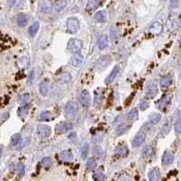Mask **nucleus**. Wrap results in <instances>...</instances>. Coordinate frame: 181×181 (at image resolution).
Instances as JSON below:
<instances>
[{
  "label": "nucleus",
  "mask_w": 181,
  "mask_h": 181,
  "mask_svg": "<svg viewBox=\"0 0 181 181\" xmlns=\"http://www.w3.org/2000/svg\"><path fill=\"white\" fill-rule=\"evenodd\" d=\"M79 111L78 104L74 102H68L64 106V114L67 118H74Z\"/></svg>",
  "instance_id": "1"
},
{
  "label": "nucleus",
  "mask_w": 181,
  "mask_h": 181,
  "mask_svg": "<svg viewBox=\"0 0 181 181\" xmlns=\"http://www.w3.org/2000/svg\"><path fill=\"white\" fill-rule=\"evenodd\" d=\"M83 48V42L77 39V38H72L70 39L68 44H67V49L72 53H78Z\"/></svg>",
  "instance_id": "2"
},
{
  "label": "nucleus",
  "mask_w": 181,
  "mask_h": 181,
  "mask_svg": "<svg viewBox=\"0 0 181 181\" xmlns=\"http://www.w3.org/2000/svg\"><path fill=\"white\" fill-rule=\"evenodd\" d=\"M66 29L70 34H75L80 29V22L76 18H69L66 21Z\"/></svg>",
  "instance_id": "3"
},
{
  "label": "nucleus",
  "mask_w": 181,
  "mask_h": 181,
  "mask_svg": "<svg viewBox=\"0 0 181 181\" xmlns=\"http://www.w3.org/2000/svg\"><path fill=\"white\" fill-rule=\"evenodd\" d=\"M111 62H112V57L110 55H104L97 61L95 64V68L98 71H103L105 68H107V66L111 63Z\"/></svg>",
  "instance_id": "4"
},
{
  "label": "nucleus",
  "mask_w": 181,
  "mask_h": 181,
  "mask_svg": "<svg viewBox=\"0 0 181 181\" xmlns=\"http://www.w3.org/2000/svg\"><path fill=\"white\" fill-rule=\"evenodd\" d=\"M52 132V129L50 126L45 125V124H41L37 127V134L39 136V138H48L51 135Z\"/></svg>",
  "instance_id": "5"
},
{
  "label": "nucleus",
  "mask_w": 181,
  "mask_h": 181,
  "mask_svg": "<svg viewBox=\"0 0 181 181\" xmlns=\"http://www.w3.org/2000/svg\"><path fill=\"white\" fill-rule=\"evenodd\" d=\"M158 93V85L155 82H149L146 87V96L148 98H154Z\"/></svg>",
  "instance_id": "6"
},
{
  "label": "nucleus",
  "mask_w": 181,
  "mask_h": 181,
  "mask_svg": "<svg viewBox=\"0 0 181 181\" xmlns=\"http://www.w3.org/2000/svg\"><path fill=\"white\" fill-rule=\"evenodd\" d=\"M73 128L72 124H70L69 122H66V121H61L59 122L56 127H55V131L56 133H59V134H63V133H66L68 132L71 129Z\"/></svg>",
  "instance_id": "7"
},
{
  "label": "nucleus",
  "mask_w": 181,
  "mask_h": 181,
  "mask_svg": "<svg viewBox=\"0 0 181 181\" xmlns=\"http://www.w3.org/2000/svg\"><path fill=\"white\" fill-rule=\"evenodd\" d=\"M80 101H81V104L83 108H89V106L91 104V95H90L89 91H87V90L82 91Z\"/></svg>",
  "instance_id": "8"
},
{
  "label": "nucleus",
  "mask_w": 181,
  "mask_h": 181,
  "mask_svg": "<svg viewBox=\"0 0 181 181\" xmlns=\"http://www.w3.org/2000/svg\"><path fill=\"white\" fill-rule=\"evenodd\" d=\"M145 139H146V134L142 131H139L135 135V137L132 140V146L134 148H138V147L141 146L144 143Z\"/></svg>",
  "instance_id": "9"
},
{
  "label": "nucleus",
  "mask_w": 181,
  "mask_h": 181,
  "mask_svg": "<svg viewBox=\"0 0 181 181\" xmlns=\"http://www.w3.org/2000/svg\"><path fill=\"white\" fill-rule=\"evenodd\" d=\"M171 99H172V95L171 94L164 95L163 97H162V98L158 101V110L165 111V109L168 107V105L170 103Z\"/></svg>",
  "instance_id": "10"
},
{
  "label": "nucleus",
  "mask_w": 181,
  "mask_h": 181,
  "mask_svg": "<svg viewBox=\"0 0 181 181\" xmlns=\"http://www.w3.org/2000/svg\"><path fill=\"white\" fill-rule=\"evenodd\" d=\"M103 3V0H88L86 4L87 11H94L98 8H100Z\"/></svg>",
  "instance_id": "11"
},
{
  "label": "nucleus",
  "mask_w": 181,
  "mask_h": 181,
  "mask_svg": "<svg viewBox=\"0 0 181 181\" xmlns=\"http://www.w3.org/2000/svg\"><path fill=\"white\" fill-rule=\"evenodd\" d=\"M119 72H120V66H119V65L114 66L113 69L112 70V72H111V73L108 75V77L106 78L105 83H106V84H111V83H112L116 80V77H117Z\"/></svg>",
  "instance_id": "12"
},
{
  "label": "nucleus",
  "mask_w": 181,
  "mask_h": 181,
  "mask_svg": "<svg viewBox=\"0 0 181 181\" xmlns=\"http://www.w3.org/2000/svg\"><path fill=\"white\" fill-rule=\"evenodd\" d=\"M149 32L153 35H160L163 32V26L159 22H154L149 27Z\"/></svg>",
  "instance_id": "13"
},
{
  "label": "nucleus",
  "mask_w": 181,
  "mask_h": 181,
  "mask_svg": "<svg viewBox=\"0 0 181 181\" xmlns=\"http://www.w3.org/2000/svg\"><path fill=\"white\" fill-rule=\"evenodd\" d=\"M83 63V56L81 54V53H74V55L72 56V59H71V63L73 67L78 68L80 67Z\"/></svg>",
  "instance_id": "14"
},
{
  "label": "nucleus",
  "mask_w": 181,
  "mask_h": 181,
  "mask_svg": "<svg viewBox=\"0 0 181 181\" xmlns=\"http://www.w3.org/2000/svg\"><path fill=\"white\" fill-rule=\"evenodd\" d=\"M56 80L58 83H68L72 80V75L67 72L61 73L56 76Z\"/></svg>",
  "instance_id": "15"
},
{
  "label": "nucleus",
  "mask_w": 181,
  "mask_h": 181,
  "mask_svg": "<svg viewBox=\"0 0 181 181\" xmlns=\"http://www.w3.org/2000/svg\"><path fill=\"white\" fill-rule=\"evenodd\" d=\"M129 149L125 144H119L115 148V154L120 157H126L128 155Z\"/></svg>",
  "instance_id": "16"
},
{
  "label": "nucleus",
  "mask_w": 181,
  "mask_h": 181,
  "mask_svg": "<svg viewBox=\"0 0 181 181\" xmlns=\"http://www.w3.org/2000/svg\"><path fill=\"white\" fill-rule=\"evenodd\" d=\"M174 161V155L170 151L168 150H166L163 153V156H162V163L163 165H170V164L173 163Z\"/></svg>",
  "instance_id": "17"
},
{
  "label": "nucleus",
  "mask_w": 181,
  "mask_h": 181,
  "mask_svg": "<svg viewBox=\"0 0 181 181\" xmlns=\"http://www.w3.org/2000/svg\"><path fill=\"white\" fill-rule=\"evenodd\" d=\"M154 152H155L154 147L151 146V145H147V146L143 148V150H142V157H143L144 158L148 159V158H150L152 156L154 155Z\"/></svg>",
  "instance_id": "18"
},
{
  "label": "nucleus",
  "mask_w": 181,
  "mask_h": 181,
  "mask_svg": "<svg viewBox=\"0 0 181 181\" xmlns=\"http://www.w3.org/2000/svg\"><path fill=\"white\" fill-rule=\"evenodd\" d=\"M60 158L64 162H71L73 159V155L70 149H64L61 152Z\"/></svg>",
  "instance_id": "19"
},
{
  "label": "nucleus",
  "mask_w": 181,
  "mask_h": 181,
  "mask_svg": "<svg viewBox=\"0 0 181 181\" xmlns=\"http://www.w3.org/2000/svg\"><path fill=\"white\" fill-rule=\"evenodd\" d=\"M104 92L103 89L98 88L94 92V105H100L103 101Z\"/></svg>",
  "instance_id": "20"
},
{
  "label": "nucleus",
  "mask_w": 181,
  "mask_h": 181,
  "mask_svg": "<svg viewBox=\"0 0 181 181\" xmlns=\"http://www.w3.org/2000/svg\"><path fill=\"white\" fill-rule=\"evenodd\" d=\"M161 120V114L158 112H152L151 114H149L148 116V123L151 124V125H156L158 124Z\"/></svg>",
  "instance_id": "21"
},
{
  "label": "nucleus",
  "mask_w": 181,
  "mask_h": 181,
  "mask_svg": "<svg viewBox=\"0 0 181 181\" xmlns=\"http://www.w3.org/2000/svg\"><path fill=\"white\" fill-rule=\"evenodd\" d=\"M29 63H30V60H29V58H28L27 56H22V57H20L18 60V62H17L18 67L21 70H24L27 68L28 65H29Z\"/></svg>",
  "instance_id": "22"
},
{
  "label": "nucleus",
  "mask_w": 181,
  "mask_h": 181,
  "mask_svg": "<svg viewBox=\"0 0 181 181\" xmlns=\"http://www.w3.org/2000/svg\"><path fill=\"white\" fill-rule=\"evenodd\" d=\"M97 45L100 50H104L108 46V36L105 35H101L97 41Z\"/></svg>",
  "instance_id": "23"
},
{
  "label": "nucleus",
  "mask_w": 181,
  "mask_h": 181,
  "mask_svg": "<svg viewBox=\"0 0 181 181\" xmlns=\"http://www.w3.org/2000/svg\"><path fill=\"white\" fill-rule=\"evenodd\" d=\"M172 82L173 80L171 75H166V76L161 78V80H160V86H161V88H163V89L168 88V87L172 84Z\"/></svg>",
  "instance_id": "24"
},
{
  "label": "nucleus",
  "mask_w": 181,
  "mask_h": 181,
  "mask_svg": "<svg viewBox=\"0 0 181 181\" xmlns=\"http://www.w3.org/2000/svg\"><path fill=\"white\" fill-rule=\"evenodd\" d=\"M29 110H30V105H29V103L22 105V106L18 109V116H19L20 118H25V117L27 116V114H28V112H29Z\"/></svg>",
  "instance_id": "25"
},
{
  "label": "nucleus",
  "mask_w": 181,
  "mask_h": 181,
  "mask_svg": "<svg viewBox=\"0 0 181 181\" xmlns=\"http://www.w3.org/2000/svg\"><path fill=\"white\" fill-rule=\"evenodd\" d=\"M17 23L20 27H25L28 23V18L25 14H18L17 17Z\"/></svg>",
  "instance_id": "26"
},
{
  "label": "nucleus",
  "mask_w": 181,
  "mask_h": 181,
  "mask_svg": "<svg viewBox=\"0 0 181 181\" xmlns=\"http://www.w3.org/2000/svg\"><path fill=\"white\" fill-rule=\"evenodd\" d=\"M39 91H40V93L43 95V96H46L49 93V84H48V82L45 80V81H42L39 84Z\"/></svg>",
  "instance_id": "27"
},
{
  "label": "nucleus",
  "mask_w": 181,
  "mask_h": 181,
  "mask_svg": "<svg viewBox=\"0 0 181 181\" xmlns=\"http://www.w3.org/2000/svg\"><path fill=\"white\" fill-rule=\"evenodd\" d=\"M160 178V171L158 168L151 169L148 173V179L150 181H156Z\"/></svg>",
  "instance_id": "28"
},
{
  "label": "nucleus",
  "mask_w": 181,
  "mask_h": 181,
  "mask_svg": "<svg viewBox=\"0 0 181 181\" xmlns=\"http://www.w3.org/2000/svg\"><path fill=\"white\" fill-rule=\"evenodd\" d=\"M131 127V124L129 123H121V125H119L116 129V134L117 135H122L123 133H125L128 129Z\"/></svg>",
  "instance_id": "29"
},
{
  "label": "nucleus",
  "mask_w": 181,
  "mask_h": 181,
  "mask_svg": "<svg viewBox=\"0 0 181 181\" xmlns=\"http://www.w3.org/2000/svg\"><path fill=\"white\" fill-rule=\"evenodd\" d=\"M30 100H31V96L29 93H22V94H20L18 96V103L20 104H22V105H24V104H27L30 103Z\"/></svg>",
  "instance_id": "30"
},
{
  "label": "nucleus",
  "mask_w": 181,
  "mask_h": 181,
  "mask_svg": "<svg viewBox=\"0 0 181 181\" xmlns=\"http://www.w3.org/2000/svg\"><path fill=\"white\" fill-rule=\"evenodd\" d=\"M67 5V0H55L53 3V8L56 11H61Z\"/></svg>",
  "instance_id": "31"
},
{
  "label": "nucleus",
  "mask_w": 181,
  "mask_h": 181,
  "mask_svg": "<svg viewBox=\"0 0 181 181\" xmlns=\"http://www.w3.org/2000/svg\"><path fill=\"white\" fill-rule=\"evenodd\" d=\"M53 4L50 0H43L42 3V11L43 13H50L52 11Z\"/></svg>",
  "instance_id": "32"
},
{
  "label": "nucleus",
  "mask_w": 181,
  "mask_h": 181,
  "mask_svg": "<svg viewBox=\"0 0 181 181\" xmlns=\"http://www.w3.org/2000/svg\"><path fill=\"white\" fill-rule=\"evenodd\" d=\"M39 27H40L39 22H35L33 25H31V26H29L28 33H29L30 36L34 37V36L37 34V32H38V30H39Z\"/></svg>",
  "instance_id": "33"
},
{
  "label": "nucleus",
  "mask_w": 181,
  "mask_h": 181,
  "mask_svg": "<svg viewBox=\"0 0 181 181\" xmlns=\"http://www.w3.org/2000/svg\"><path fill=\"white\" fill-rule=\"evenodd\" d=\"M53 119V115L49 111H43L39 115V120L41 121H49Z\"/></svg>",
  "instance_id": "34"
},
{
  "label": "nucleus",
  "mask_w": 181,
  "mask_h": 181,
  "mask_svg": "<svg viewBox=\"0 0 181 181\" xmlns=\"http://www.w3.org/2000/svg\"><path fill=\"white\" fill-rule=\"evenodd\" d=\"M94 19L98 23H104L106 21V13L105 11H99L94 15Z\"/></svg>",
  "instance_id": "35"
},
{
  "label": "nucleus",
  "mask_w": 181,
  "mask_h": 181,
  "mask_svg": "<svg viewBox=\"0 0 181 181\" xmlns=\"http://www.w3.org/2000/svg\"><path fill=\"white\" fill-rule=\"evenodd\" d=\"M128 119L130 121H137L138 119V112L136 108H133L131 109L128 113Z\"/></svg>",
  "instance_id": "36"
},
{
  "label": "nucleus",
  "mask_w": 181,
  "mask_h": 181,
  "mask_svg": "<svg viewBox=\"0 0 181 181\" xmlns=\"http://www.w3.org/2000/svg\"><path fill=\"white\" fill-rule=\"evenodd\" d=\"M80 152H81V156H82L83 158H86L87 156L89 154V144L84 142L81 147Z\"/></svg>",
  "instance_id": "37"
},
{
  "label": "nucleus",
  "mask_w": 181,
  "mask_h": 181,
  "mask_svg": "<svg viewBox=\"0 0 181 181\" xmlns=\"http://www.w3.org/2000/svg\"><path fill=\"white\" fill-rule=\"evenodd\" d=\"M42 166H43L44 168H51V166L53 165V160L50 157H44L42 158Z\"/></svg>",
  "instance_id": "38"
},
{
  "label": "nucleus",
  "mask_w": 181,
  "mask_h": 181,
  "mask_svg": "<svg viewBox=\"0 0 181 181\" xmlns=\"http://www.w3.org/2000/svg\"><path fill=\"white\" fill-rule=\"evenodd\" d=\"M86 166L87 168H88L89 170H94L95 168H96V167H97V162H96L95 158H89V159L87 160Z\"/></svg>",
  "instance_id": "39"
},
{
  "label": "nucleus",
  "mask_w": 181,
  "mask_h": 181,
  "mask_svg": "<svg viewBox=\"0 0 181 181\" xmlns=\"http://www.w3.org/2000/svg\"><path fill=\"white\" fill-rule=\"evenodd\" d=\"M21 135L19 134V133H16L15 135H13L12 136V138H11V145L12 146H18V144L20 143V141H21Z\"/></svg>",
  "instance_id": "40"
},
{
  "label": "nucleus",
  "mask_w": 181,
  "mask_h": 181,
  "mask_svg": "<svg viewBox=\"0 0 181 181\" xmlns=\"http://www.w3.org/2000/svg\"><path fill=\"white\" fill-rule=\"evenodd\" d=\"M93 178H94L95 180H104L105 179V176H104V173L102 170H95L93 173Z\"/></svg>",
  "instance_id": "41"
},
{
  "label": "nucleus",
  "mask_w": 181,
  "mask_h": 181,
  "mask_svg": "<svg viewBox=\"0 0 181 181\" xmlns=\"http://www.w3.org/2000/svg\"><path fill=\"white\" fill-rule=\"evenodd\" d=\"M17 170H18V175L20 177H23L25 175V173H26V168H25L24 163H22V162L18 163V165H17Z\"/></svg>",
  "instance_id": "42"
},
{
  "label": "nucleus",
  "mask_w": 181,
  "mask_h": 181,
  "mask_svg": "<svg viewBox=\"0 0 181 181\" xmlns=\"http://www.w3.org/2000/svg\"><path fill=\"white\" fill-rule=\"evenodd\" d=\"M104 151L103 149L101 147H95L93 148V155L97 156V157H101L102 155H103Z\"/></svg>",
  "instance_id": "43"
},
{
  "label": "nucleus",
  "mask_w": 181,
  "mask_h": 181,
  "mask_svg": "<svg viewBox=\"0 0 181 181\" xmlns=\"http://www.w3.org/2000/svg\"><path fill=\"white\" fill-rule=\"evenodd\" d=\"M148 107H149V103H148V101H146V100H141V101H140V103H139V108H140L142 111H145Z\"/></svg>",
  "instance_id": "44"
},
{
  "label": "nucleus",
  "mask_w": 181,
  "mask_h": 181,
  "mask_svg": "<svg viewBox=\"0 0 181 181\" xmlns=\"http://www.w3.org/2000/svg\"><path fill=\"white\" fill-rule=\"evenodd\" d=\"M174 129L177 134H179L181 133V120H178L175 123V126H174Z\"/></svg>",
  "instance_id": "45"
},
{
  "label": "nucleus",
  "mask_w": 181,
  "mask_h": 181,
  "mask_svg": "<svg viewBox=\"0 0 181 181\" xmlns=\"http://www.w3.org/2000/svg\"><path fill=\"white\" fill-rule=\"evenodd\" d=\"M35 79V70H32L30 74H29V77H28V80H27V85H31L33 83V81Z\"/></svg>",
  "instance_id": "46"
},
{
  "label": "nucleus",
  "mask_w": 181,
  "mask_h": 181,
  "mask_svg": "<svg viewBox=\"0 0 181 181\" xmlns=\"http://www.w3.org/2000/svg\"><path fill=\"white\" fill-rule=\"evenodd\" d=\"M23 3H24L23 0H14V2H13L14 7H15L16 8H21L22 6H23Z\"/></svg>",
  "instance_id": "47"
},
{
  "label": "nucleus",
  "mask_w": 181,
  "mask_h": 181,
  "mask_svg": "<svg viewBox=\"0 0 181 181\" xmlns=\"http://www.w3.org/2000/svg\"><path fill=\"white\" fill-rule=\"evenodd\" d=\"M103 140V138L100 136V135H97V136H95V138H93V141L95 142V143H99V142H101Z\"/></svg>",
  "instance_id": "48"
},
{
  "label": "nucleus",
  "mask_w": 181,
  "mask_h": 181,
  "mask_svg": "<svg viewBox=\"0 0 181 181\" xmlns=\"http://www.w3.org/2000/svg\"><path fill=\"white\" fill-rule=\"evenodd\" d=\"M3 116H4V117H2V122H4V121H6L7 119H8V118H9V113H8V112H6V113H5V114H4Z\"/></svg>",
  "instance_id": "49"
},
{
  "label": "nucleus",
  "mask_w": 181,
  "mask_h": 181,
  "mask_svg": "<svg viewBox=\"0 0 181 181\" xmlns=\"http://www.w3.org/2000/svg\"><path fill=\"white\" fill-rule=\"evenodd\" d=\"M178 0H171V5H174V6H176L177 4H178Z\"/></svg>",
  "instance_id": "50"
}]
</instances>
